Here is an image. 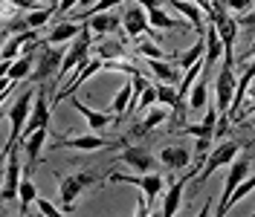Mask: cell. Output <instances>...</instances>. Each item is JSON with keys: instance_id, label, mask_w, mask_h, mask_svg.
<instances>
[{"instance_id": "obj_1", "label": "cell", "mask_w": 255, "mask_h": 217, "mask_svg": "<svg viewBox=\"0 0 255 217\" xmlns=\"http://www.w3.org/2000/svg\"><path fill=\"white\" fill-rule=\"evenodd\" d=\"M108 183H128V186L139 188V191H142V200H139L136 215L145 217V215H151V209H154L157 197L165 194V188H168V177L159 174V171H148V174H116V171H111V174H108Z\"/></svg>"}, {"instance_id": "obj_2", "label": "cell", "mask_w": 255, "mask_h": 217, "mask_svg": "<svg viewBox=\"0 0 255 217\" xmlns=\"http://www.w3.org/2000/svg\"><path fill=\"white\" fill-rule=\"evenodd\" d=\"M52 177H55V183H58V197H61L64 212H73V209H76V200H79V194L84 188L99 186L102 180H108V177H102V171H96V168H84V171H76V174L52 171Z\"/></svg>"}, {"instance_id": "obj_3", "label": "cell", "mask_w": 255, "mask_h": 217, "mask_svg": "<svg viewBox=\"0 0 255 217\" xmlns=\"http://www.w3.org/2000/svg\"><path fill=\"white\" fill-rule=\"evenodd\" d=\"M128 139H108L99 130H87L81 136H52V148H76V151H108V148H125Z\"/></svg>"}, {"instance_id": "obj_4", "label": "cell", "mask_w": 255, "mask_h": 217, "mask_svg": "<svg viewBox=\"0 0 255 217\" xmlns=\"http://www.w3.org/2000/svg\"><path fill=\"white\" fill-rule=\"evenodd\" d=\"M64 55H67V47L61 44H41V52H38V64L32 70L29 81L41 84V81H52V78L61 73V64H64Z\"/></svg>"}, {"instance_id": "obj_5", "label": "cell", "mask_w": 255, "mask_h": 217, "mask_svg": "<svg viewBox=\"0 0 255 217\" xmlns=\"http://www.w3.org/2000/svg\"><path fill=\"white\" fill-rule=\"evenodd\" d=\"M154 26H151V20H148V9H145L142 3H128L122 6V41H136V38H142V35H154ZM157 38V35H154Z\"/></svg>"}, {"instance_id": "obj_6", "label": "cell", "mask_w": 255, "mask_h": 217, "mask_svg": "<svg viewBox=\"0 0 255 217\" xmlns=\"http://www.w3.org/2000/svg\"><path fill=\"white\" fill-rule=\"evenodd\" d=\"M35 93L38 90H26V93H20L15 99L12 108H6V119H9V142H6V148L17 145V139H20V130L26 127V122L32 116V108H35Z\"/></svg>"}, {"instance_id": "obj_7", "label": "cell", "mask_w": 255, "mask_h": 217, "mask_svg": "<svg viewBox=\"0 0 255 217\" xmlns=\"http://www.w3.org/2000/svg\"><path fill=\"white\" fill-rule=\"evenodd\" d=\"M235 90H238V78H235V61H226L223 58V67L218 78H215V105L221 110V116L229 113L232 108V99H235Z\"/></svg>"}, {"instance_id": "obj_8", "label": "cell", "mask_w": 255, "mask_h": 217, "mask_svg": "<svg viewBox=\"0 0 255 217\" xmlns=\"http://www.w3.org/2000/svg\"><path fill=\"white\" fill-rule=\"evenodd\" d=\"M238 154H241V142H235V139H223L221 145H215V148L209 151V156H206V162H203V168H200V174H197V183L209 180V177H212L218 168H223V165H232Z\"/></svg>"}, {"instance_id": "obj_9", "label": "cell", "mask_w": 255, "mask_h": 217, "mask_svg": "<svg viewBox=\"0 0 255 217\" xmlns=\"http://www.w3.org/2000/svg\"><path fill=\"white\" fill-rule=\"evenodd\" d=\"M20 156H17V145L6 148V171H3V186H0V200L12 203L20 197Z\"/></svg>"}, {"instance_id": "obj_10", "label": "cell", "mask_w": 255, "mask_h": 217, "mask_svg": "<svg viewBox=\"0 0 255 217\" xmlns=\"http://www.w3.org/2000/svg\"><path fill=\"white\" fill-rule=\"evenodd\" d=\"M250 177V156L247 154H238L235 156V162L229 165L226 171V180H223V194H221V203H218V215H226L229 212V197H232V191L244 183Z\"/></svg>"}, {"instance_id": "obj_11", "label": "cell", "mask_w": 255, "mask_h": 217, "mask_svg": "<svg viewBox=\"0 0 255 217\" xmlns=\"http://www.w3.org/2000/svg\"><path fill=\"white\" fill-rule=\"evenodd\" d=\"M49 116H52V96H47V90H44V81L38 84V93H35V108H32V116L29 122H26V127L20 130V139L23 142L26 136H32L35 130H41V127H49Z\"/></svg>"}, {"instance_id": "obj_12", "label": "cell", "mask_w": 255, "mask_h": 217, "mask_svg": "<svg viewBox=\"0 0 255 217\" xmlns=\"http://www.w3.org/2000/svg\"><path fill=\"white\" fill-rule=\"evenodd\" d=\"M113 162H122V165H128V168L148 174V171H154L159 165V156L154 154L151 148H145V145H125L122 154L116 156Z\"/></svg>"}, {"instance_id": "obj_13", "label": "cell", "mask_w": 255, "mask_h": 217, "mask_svg": "<svg viewBox=\"0 0 255 217\" xmlns=\"http://www.w3.org/2000/svg\"><path fill=\"white\" fill-rule=\"evenodd\" d=\"M168 119V105H151V108L145 110V116L139 119V122L130 127V139H142L145 133H151L154 127H159V124Z\"/></svg>"}, {"instance_id": "obj_14", "label": "cell", "mask_w": 255, "mask_h": 217, "mask_svg": "<svg viewBox=\"0 0 255 217\" xmlns=\"http://www.w3.org/2000/svg\"><path fill=\"white\" fill-rule=\"evenodd\" d=\"M186 180H191V174H183V177H168V188H165V194H162V217H171L177 215V209H180V200H183V194H186Z\"/></svg>"}, {"instance_id": "obj_15", "label": "cell", "mask_w": 255, "mask_h": 217, "mask_svg": "<svg viewBox=\"0 0 255 217\" xmlns=\"http://www.w3.org/2000/svg\"><path fill=\"white\" fill-rule=\"evenodd\" d=\"M81 32H84V23L73 20V17H61V20L49 29L47 44H61V47H67V44H73V41L79 38Z\"/></svg>"}, {"instance_id": "obj_16", "label": "cell", "mask_w": 255, "mask_h": 217, "mask_svg": "<svg viewBox=\"0 0 255 217\" xmlns=\"http://www.w3.org/2000/svg\"><path fill=\"white\" fill-rule=\"evenodd\" d=\"M87 29L93 38H105L108 32H116L122 26V15H113V12H93V15L84 17Z\"/></svg>"}, {"instance_id": "obj_17", "label": "cell", "mask_w": 255, "mask_h": 217, "mask_svg": "<svg viewBox=\"0 0 255 217\" xmlns=\"http://www.w3.org/2000/svg\"><path fill=\"white\" fill-rule=\"evenodd\" d=\"M157 156H159V165L168 171H183L191 162L189 148H183V145H165V148H159Z\"/></svg>"}, {"instance_id": "obj_18", "label": "cell", "mask_w": 255, "mask_h": 217, "mask_svg": "<svg viewBox=\"0 0 255 217\" xmlns=\"http://www.w3.org/2000/svg\"><path fill=\"white\" fill-rule=\"evenodd\" d=\"M47 139H49V127H41V130H35L32 136H26V139L20 142V145H23V154H26V174L38 165V159H41V151H44Z\"/></svg>"}, {"instance_id": "obj_19", "label": "cell", "mask_w": 255, "mask_h": 217, "mask_svg": "<svg viewBox=\"0 0 255 217\" xmlns=\"http://www.w3.org/2000/svg\"><path fill=\"white\" fill-rule=\"evenodd\" d=\"M145 61H148V70H151L162 84H177V87H180V81H183L180 70H183V67L177 61H165V58H145Z\"/></svg>"}, {"instance_id": "obj_20", "label": "cell", "mask_w": 255, "mask_h": 217, "mask_svg": "<svg viewBox=\"0 0 255 217\" xmlns=\"http://www.w3.org/2000/svg\"><path fill=\"white\" fill-rule=\"evenodd\" d=\"M203 35H206V70L209 67H215V61L221 58L223 52H226V44H223V38H221V32H218V26L209 20L206 23V29H203Z\"/></svg>"}, {"instance_id": "obj_21", "label": "cell", "mask_w": 255, "mask_h": 217, "mask_svg": "<svg viewBox=\"0 0 255 217\" xmlns=\"http://www.w3.org/2000/svg\"><path fill=\"white\" fill-rule=\"evenodd\" d=\"M73 108L87 119L90 130H99V133H102L108 124H113V119H116V113H113V110H93V108H87V105H81V102H73Z\"/></svg>"}, {"instance_id": "obj_22", "label": "cell", "mask_w": 255, "mask_h": 217, "mask_svg": "<svg viewBox=\"0 0 255 217\" xmlns=\"http://www.w3.org/2000/svg\"><path fill=\"white\" fill-rule=\"evenodd\" d=\"M35 38H38V29H20V32H15L12 38H6V41H3V58H6V61H15L17 52L26 47L29 41H35Z\"/></svg>"}, {"instance_id": "obj_23", "label": "cell", "mask_w": 255, "mask_h": 217, "mask_svg": "<svg viewBox=\"0 0 255 217\" xmlns=\"http://www.w3.org/2000/svg\"><path fill=\"white\" fill-rule=\"evenodd\" d=\"M93 55L105 58V61H113V58H125V55H133V52H128L125 41L119 38V41H102V44H96V47H93Z\"/></svg>"}, {"instance_id": "obj_24", "label": "cell", "mask_w": 255, "mask_h": 217, "mask_svg": "<svg viewBox=\"0 0 255 217\" xmlns=\"http://www.w3.org/2000/svg\"><path fill=\"white\" fill-rule=\"evenodd\" d=\"M133 55H142V58H165V52L159 47V41L154 35H142L133 41Z\"/></svg>"}, {"instance_id": "obj_25", "label": "cell", "mask_w": 255, "mask_h": 217, "mask_svg": "<svg viewBox=\"0 0 255 217\" xmlns=\"http://www.w3.org/2000/svg\"><path fill=\"white\" fill-rule=\"evenodd\" d=\"M130 102H133V81L128 78L125 84L119 87V93L113 96V102H111V110L116 113V119H119V116H125V113H128V108H130Z\"/></svg>"}, {"instance_id": "obj_26", "label": "cell", "mask_w": 255, "mask_h": 217, "mask_svg": "<svg viewBox=\"0 0 255 217\" xmlns=\"http://www.w3.org/2000/svg\"><path fill=\"white\" fill-rule=\"evenodd\" d=\"M189 108L191 110H206L209 108V81L206 78H197L194 87L189 90Z\"/></svg>"}, {"instance_id": "obj_27", "label": "cell", "mask_w": 255, "mask_h": 217, "mask_svg": "<svg viewBox=\"0 0 255 217\" xmlns=\"http://www.w3.org/2000/svg\"><path fill=\"white\" fill-rule=\"evenodd\" d=\"M52 15H55V6H32L29 15H26V23H29V29H41V26H47L49 20H52Z\"/></svg>"}, {"instance_id": "obj_28", "label": "cell", "mask_w": 255, "mask_h": 217, "mask_svg": "<svg viewBox=\"0 0 255 217\" xmlns=\"http://www.w3.org/2000/svg\"><path fill=\"white\" fill-rule=\"evenodd\" d=\"M203 55H206V35H203V38H200V41H197L194 47L186 49L183 55H177V64H180L183 70H189L191 64H197L200 58H203Z\"/></svg>"}, {"instance_id": "obj_29", "label": "cell", "mask_w": 255, "mask_h": 217, "mask_svg": "<svg viewBox=\"0 0 255 217\" xmlns=\"http://www.w3.org/2000/svg\"><path fill=\"white\" fill-rule=\"evenodd\" d=\"M35 200H38V188H35V183H32L29 177H23L20 180V215H29Z\"/></svg>"}, {"instance_id": "obj_30", "label": "cell", "mask_w": 255, "mask_h": 217, "mask_svg": "<svg viewBox=\"0 0 255 217\" xmlns=\"http://www.w3.org/2000/svg\"><path fill=\"white\" fill-rule=\"evenodd\" d=\"M157 102H159V99H157V87H151V84H148V90H145V93L139 96V102H136L133 108L128 110V113H136V110H148L151 105H157Z\"/></svg>"}, {"instance_id": "obj_31", "label": "cell", "mask_w": 255, "mask_h": 217, "mask_svg": "<svg viewBox=\"0 0 255 217\" xmlns=\"http://www.w3.org/2000/svg\"><path fill=\"white\" fill-rule=\"evenodd\" d=\"M253 188H255V177H247V180H244V183H241V186L232 191V197H229V209H232V206H235L238 200H244V197H247Z\"/></svg>"}, {"instance_id": "obj_32", "label": "cell", "mask_w": 255, "mask_h": 217, "mask_svg": "<svg viewBox=\"0 0 255 217\" xmlns=\"http://www.w3.org/2000/svg\"><path fill=\"white\" fill-rule=\"evenodd\" d=\"M35 209L41 212V215H49V217H58L64 212L61 206H55V203H49V200H44V197H38L35 200Z\"/></svg>"}, {"instance_id": "obj_33", "label": "cell", "mask_w": 255, "mask_h": 217, "mask_svg": "<svg viewBox=\"0 0 255 217\" xmlns=\"http://www.w3.org/2000/svg\"><path fill=\"white\" fill-rule=\"evenodd\" d=\"M226 6H229V12L244 15L247 9H253V6H255V0H226Z\"/></svg>"}, {"instance_id": "obj_34", "label": "cell", "mask_w": 255, "mask_h": 217, "mask_svg": "<svg viewBox=\"0 0 255 217\" xmlns=\"http://www.w3.org/2000/svg\"><path fill=\"white\" fill-rule=\"evenodd\" d=\"M238 26H241V29L255 32V6H253V9H247L244 15H238Z\"/></svg>"}, {"instance_id": "obj_35", "label": "cell", "mask_w": 255, "mask_h": 217, "mask_svg": "<svg viewBox=\"0 0 255 217\" xmlns=\"http://www.w3.org/2000/svg\"><path fill=\"white\" fill-rule=\"evenodd\" d=\"M250 58H255V41L247 47V52H244V61H250Z\"/></svg>"}, {"instance_id": "obj_36", "label": "cell", "mask_w": 255, "mask_h": 217, "mask_svg": "<svg viewBox=\"0 0 255 217\" xmlns=\"http://www.w3.org/2000/svg\"><path fill=\"white\" fill-rule=\"evenodd\" d=\"M9 3H15L17 9H32V3H29V0H9Z\"/></svg>"}, {"instance_id": "obj_37", "label": "cell", "mask_w": 255, "mask_h": 217, "mask_svg": "<svg viewBox=\"0 0 255 217\" xmlns=\"http://www.w3.org/2000/svg\"><path fill=\"white\" fill-rule=\"evenodd\" d=\"M244 127H253V130H255V113L250 116V119H247V124H244Z\"/></svg>"}, {"instance_id": "obj_38", "label": "cell", "mask_w": 255, "mask_h": 217, "mask_svg": "<svg viewBox=\"0 0 255 217\" xmlns=\"http://www.w3.org/2000/svg\"><path fill=\"white\" fill-rule=\"evenodd\" d=\"M58 3H61V0H52V6H55V9H58Z\"/></svg>"}, {"instance_id": "obj_39", "label": "cell", "mask_w": 255, "mask_h": 217, "mask_svg": "<svg viewBox=\"0 0 255 217\" xmlns=\"http://www.w3.org/2000/svg\"><path fill=\"white\" fill-rule=\"evenodd\" d=\"M29 3H32V6H38V3H41V0H29Z\"/></svg>"}]
</instances>
